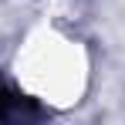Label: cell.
<instances>
[{
    "instance_id": "obj_1",
    "label": "cell",
    "mask_w": 125,
    "mask_h": 125,
    "mask_svg": "<svg viewBox=\"0 0 125 125\" xmlns=\"http://www.w3.org/2000/svg\"><path fill=\"white\" fill-rule=\"evenodd\" d=\"M14 98H17V95H14V91H7V88L0 84V115H7V108H10Z\"/></svg>"
}]
</instances>
